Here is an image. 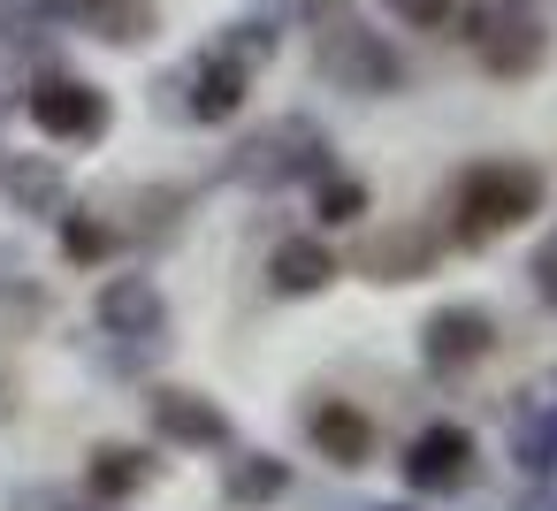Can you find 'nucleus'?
Wrapping results in <instances>:
<instances>
[{"mask_svg": "<svg viewBox=\"0 0 557 511\" xmlns=\"http://www.w3.org/2000/svg\"><path fill=\"white\" fill-rule=\"evenodd\" d=\"M9 511H123V503H100V496H77V488H54V481H32L9 496Z\"/></svg>", "mask_w": 557, "mask_h": 511, "instance_id": "obj_21", "label": "nucleus"}, {"mask_svg": "<svg viewBox=\"0 0 557 511\" xmlns=\"http://www.w3.org/2000/svg\"><path fill=\"white\" fill-rule=\"evenodd\" d=\"M450 24H466L458 39H473L488 77H534L549 62V32H542V16L527 0H473V9L450 16Z\"/></svg>", "mask_w": 557, "mask_h": 511, "instance_id": "obj_4", "label": "nucleus"}, {"mask_svg": "<svg viewBox=\"0 0 557 511\" xmlns=\"http://www.w3.org/2000/svg\"><path fill=\"white\" fill-rule=\"evenodd\" d=\"M24 115H32L39 138H54V146H100L108 123H115L108 92H100L92 77H70V70H39L32 92H24Z\"/></svg>", "mask_w": 557, "mask_h": 511, "instance_id": "obj_6", "label": "nucleus"}, {"mask_svg": "<svg viewBox=\"0 0 557 511\" xmlns=\"http://www.w3.org/2000/svg\"><path fill=\"white\" fill-rule=\"evenodd\" d=\"M146 420L169 450H237V420L207 397V389H184V382H153L146 389Z\"/></svg>", "mask_w": 557, "mask_h": 511, "instance_id": "obj_9", "label": "nucleus"}, {"mask_svg": "<svg viewBox=\"0 0 557 511\" xmlns=\"http://www.w3.org/2000/svg\"><path fill=\"white\" fill-rule=\"evenodd\" d=\"M549 199V176L534 161H466L450 184V245H488L504 229H527Z\"/></svg>", "mask_w": 557, "mask_h": 511, "instance_id": "obj_1", "label": "nucleus"}, {"mask_svg": "<svg viewBox=\"0 0 557 511\" xmlns=\"http://www.w3.org/2000/svg\"><path fill=\"white\" fill-rule=\"evenodd\" d=\"M496 313L488 306H473V298H450V306H435L428 321H420V366L428 374H443V382H458V374H473L488 351H496Z\"/></svg>", "mask_w": 557, "mask_h": 511, "instance_id": "obj_7", "label": "nucleus"}, {"mask_svg": "<svg viewBox=\"0 0 557 511\" xmlns=\"http://www.w3.org/2000/svg\"><path fill=\"white\" fill-rule=\"evenodd\" d=\"M435 245H443V229L412 222V229H389V237H374V245L359 252V267H367L374 283H420V275H428V260H435Z\"/></svg>", "mask_w": 557, "mask_h": 511, "instance_id": "obj_16", "label": "nucleus"}, {"mask_svg": "<svg viewBox=\"0 0 557 511\" xmlns=\"http://www.w3.org/2000/svg\"><path fill=\"white\" fill-rule=\"evenodd\" d=\"M321 169H336V161H329V130H321L313 115H275V123H260L252 138H237L230 161H222V176L245 184V191L313 184Z\"/></svg>", "mask_w": 557, "mask_h": 511, "instance_id": "obj_2", "label": "nucleus"}, {"mask_svg": "<svg viewBox=\"0 0 557 511\" xmlns=\"http://www.w3.org/2000/svg\"><path fill=\"white\" fill-rule=\"evenodd\" d=\"M92 321H100V336H115L131 359H146V351L169 344V298H161L153 275H108L100 298H92Z\"/></svg>", "mask_w": 557, "mask_h": 511, "instance_id": "obj_8", "label": "nucleus"}, {"mask_svg": "<svg viewBox=\"0 0 557 511\" xmlns=\"http://www.w3.org/2000/svg\"><path fill=\"white\" fill-rule=\"evenodd\" d=\"M54 245H62V260H70V267H108L131 237H123L115 222L85 214V207H62V214H54Z\"/></svg>", "mask_w": 557, "mask_h": 511, "instance_id": "obj_19", "label": "nucleus"}, {"mask_svg": "<svg viewBox=\"0 0 557 511\" xmlns=\"http://www.w3.org/2000/svg\"><path fill=\"white\" fill-rule=\"evenodd\" d=\"M336 283V252L321 245V229H290L268 252V298H321Z\"/></svg>", "mask_w": 557, "mask_h": 511, "instance_id": "obj_12", "label": "nucleus"}, {"mask_svg": "<svg viewBox=\"0 0 557 511\" xmlns=\"http://www.w3.org/2000/svg\"><path fill=\"white\" fill-rule=\"evenodd\" d=\"M153 481H161V458L146 443H92V458H85V496H100V503H131Z\"/></svg>", "mask_w": 557, "mask_h": 511, "instance_id": "obj_13", "label": "nucleus"}, {"mask_svg": "<svg viewBox=\"0 0 557 511\" xmlns=\"http://www.w3.org/2000/svg\"><path fill=\"white\" fill-rule=\"evenodd\" d=\"M0 191H9V207L32 214V222H54L70 207V176H62L54 153H9L0 161Z\"/></svg>", "mask_w": 557, "mask_h": 511, "instance_id": "obj_14", "label": "nucleus"}, {"mask_svg": "<svg viewBox=\"0 0 557 511\" xmlns=\"http://www.w3.org/2000/svg\"><path fill=\"white\" fill-rule=\"evenodd\" d=\"M161 108L169 115H184V123H230L237 108H245V92H252V62L230 47V39H214L207 54H191L176 77H161Z\"/></svg>", "mask_w": 557, "mask_h": 511, "instance_id": "obj_5", "label": "nucleus"}, {"mask_svg": "<svg viewBox=\"0 0 557 511\" xmlns=\"http://www.w3.org/2000/svg\"><path fill=\"white\" fill-rule=\"evenodd\" d=\"M527 275H534V298H542V306H557V229L542 237V252H534V267H527Z\"/></svg>", "mask_w": 557, "mask_h": 511, "instance_id": "obj_23", "label": "nucleus"}, {"mask_svg": "<svg viewBox=\"0 0 557 511\" xmlns=\"http://www.w3.org/2000/svg\"><path fill=\"white\" fill-rule=\"evenodd\" d=\"M290 481H298V473H290V458H275V450H237V458L222 465V496L245 503V511H252V503H283Z\"/></svg>", "mask_w": 557, "mask_h": 511, "instance_id": "obj_18", "label": "nucleus"}, {"mask_svg": "<svg viewBox=\"0 0 557 511\" xmlns=\"http://www.w3.org/2000/svg\"><path fill=\"white\" fill-rule=\"evenodd\" d=\"M374 9H382L389 24H405V32H443V24L458 16V0H374Z\"/></svg>", "mask_w": 557, "mask_h": 511, "instance_id": "obj_22", "label": "nucleus"}, {"mask_svg": "<svg viewBox=\"0 0 557 511\" xmlns=\"http://www.w3.org/2000/svg\"><path fill=\"white\" fill-rule=\"evenodd\" d=\"M367 184L359 176H344V169H321L313 176V214H321V229H351V222H367Z\"/></svg>", "mask_w": 557, "mask_h": 511, "instance_id": "obj_20", "label": "nucleus"}, {"mask_svg": "<svg viewBox=\"0 0 557 511\" xmlns=\"http://www.w3.org/2000/svg\"><path fill=\"white\" fill-rule=\"evenodd\" d=\"M54 9L70 16V24H85L92 39H108V47H146L153 39V0H54Z\"/></svg>", "mask_w": 557, "mask_h": 511, "instance_id": "obj_15", "label": "nucleus"}, {"mask_svg": "<svg viewBox=\"0 0 557 511\" xmlns=\"http://www.w3.org/2000/svg\"><path fill=\"white\" fill-rule=\"evenodd\" d=\"M382 511H412V503H382Z\"/></svg>", "mask_w": 557, "mask_h": 511, "instance_id": "obj_24", "label": "nucleus"}, {"mask_svg": "<svg viewBox=\"0 0 557 511\" xmlns=\"http://www.w3.org/2000/svg\"><path fill=\"white\" fill-rule=\"evenodd\" d=\"M313 70H321L336 92H351V100L405 92V54H397L382 32L351 24L344 9H336V16H321V32H313Z\"/></svg>", "mask_w": 557, "mask_h": 511, "instance_id": "obj_3", "label": "nucleus"}, {"mask_svg": "<svg viewBox=\"0 0 557 511\" xmlns=\"http://www.w3.org/2000/svg\"><path fill=\"white\" fill-rule=\"evenodd\" d=\"M473 458H481L473 427H458V420H428V427L405 443L397 473H405L412 496H458V488L473 481Z\"/></svg>", "mask_w": 557, "mask_h": 511, "instance_id": "obj_10", "label": "nucleus"}, {"mask_svg": "<svg viewBox=\"0 0 557 511\" xmlns=\"http://www.w3.org/2000/svg\"><path fill=\"white\" fill-rule=\"evenodd\" d=\"M298 420H306V443H313L329 465H344V473L374 465V443H382V435H374L367 404H351V397H329V389H321V397H313Z\"/></svg>", "mask_w": 557, "mask_h": 511, "instance_id": "obj_11", "label": "nucleus"}, {"mask_svg": "<svg viewBox=\"0 0 557 511\" xmlns=\"http://www.w3.org/2000/svg\"><path fill=\"white\" fill-rule=\"evenodd\" d=\"M511 465L527 481H549L557 473V397H527L511 412Z\"/></svg>", "mask_w": 557, "mask_h": 511, "instance_id": "obj_17", "label": "nucleus"}]
</instances>
